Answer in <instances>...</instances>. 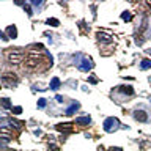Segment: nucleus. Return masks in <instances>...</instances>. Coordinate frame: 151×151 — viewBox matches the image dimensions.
Masks as SVG:
<instances>
[{
    "label": "nucleus",
    "mask_w": 151,
    "mask_h": 151,
    "mask_svg": "<svg viewBox=\"0 0 151 151\" xmlns=\"http://www.w3.org/2000/svg\"><path fill=\"white\" fill-rule=\"evenodd\" d=\"M13 137V131L8 127H0V139H8L10 140Z\"/></svg>",
    "instance_id": "nucleus-8"
},
{
    "label": "nucleus",
    "mask_w": 151,
    "mask_h": 151,
    "mask_svg": "<svg viewBox=\"0 0 151 151\" xmlns=\"http://www.w3.org/2000/svg\"><path fill=\"white\" fill-rule=\"evenodd\" d=\"M76 123H77V125H85V126H88L90 123H91V118H90V117H79V118H76Z\"/></svg>",
    "instance_id": "nucleus-10"
},
{
    "label": "nucleus",
    "mask_w": 151,
    "mask_h": 151,
    "mask_svg": "<svg viewBox=\"0 0 151 151\" xmlns=\"http://www.w3.org/2000/svg\"><path fill=\"white\" fill-rule=\"evenodd\" d=\"M148 6H150V8H151V2H148Z\"/></svg>",
    "instance_id": "nucleus-26"
},
{
    "label": "nucleus",
    "mask_w": 151,
    "mask_h": 151,
    "mask_svg": "<svg viewBox=\"0 0 151 151\" xmlns=\"http://www.w3.org/2000/svg\"><path fill=\"white\" fill-rule=\"evenodd\" d=\"M150 54H151V49H150Z\"/></svg>",
    "instance_id": "nucleus-27"
},
{
    "label": "nucleus",
    "mask_w": 151,
    "mask_h": 151,
    "mask_svg": "<svg viewBox=\"0 0 151 151\" xmlns=\"http://www.w3.org/2000/svg\"><path fill=\"white\" fill-rule=\"evenodd\" d=\"M2 104H3V107H6V109H13L11 107V104H10V99H2Z\"/></svg>",
    "instance_id": "nucleus-16"
},
{
    "label": "nucleus",
    "mask_w": 151,
    "mask_h": 151,
    "mask_svg": "<svg viewBox=\"0 0 151 151\" xmlns=\"http://www.w3.org/2000/svg\"><path fill=\"white\" fill-rule=\"evenodd\" d=\"M0 38H2V39H5V41L8 39V38H6V36H5V35H3V33H2V31H0Z\"/></svg>",
    "instance_id": "nucleus-25"
},
{
    "label": "nucleus",
    "mask_w": 151,
    "mask_h": 151,
    "mask_svg": "<svg viewBox=\"0 0 151 151\" xmlns=\"http://www.w3.org/2000/svg\"><path fill=\"white\" fill-rule=\"evenodd\" d=\"M57 101H58V102H63V98H62L60 94H57Z\"/></svg>",
    "instance_id": "nucleus-24"
},
{
    "label": "nucleus",
    "mask_w": 151,
    "mask_h": 151,
    "mask_svg": "<svg viewBox=\"0 0 151 151\" xmlns=\"http://www.w3.org/2000/svg\"><path fill=\"white\" fill-rule=\"evenodd\" d=\"M109 151H123V150L118 148V146H115V148H109Z\"/></svg>",
    "instance_id": "nucleus-22"
},
{
    "label": "nucleus",
    "mask_w": 151,
    "mask_h": 151,
    "mask_svg": "<svg viewBox=\"0 0 151 151\" xmlns=\"http://www.w3.org/2000/svg\"><path fill=\"white\" fill-rule=\"evenodd\" d=\"M118 125H120V123H118L117 118L110 117V118H107V120L104 121L102 126H104V131H106V132H112V131H115L118 127Z\"/></svg>",
    "instance_id": "nucleus-3"
},
{
    "label": "nucleus",
    "mask_w": 151,
    "mask_h": 151,
    "mask_svg": "<svg viewBox=\"0 0 151 151\" xmlns=\"http://www.w3.org/2000/svg\"><path fill=\"white\" fill-rule=\"evenodd\" d=\"M134 118L137 121H140V123H145L146 120H148V113H146L145 110H137L134 113Z\"/></svg>",
    "instance_id": "nucleus-5"
},
{
    "label": "nucleus",
    "mask_w": 151,
    "mask_h": 151,
    "mask_svg": "<svg viewBox=\"0 0 151 151\" xmlns=\"http://www.w3.org/2000/svg\"><path fill=\"white\" fill-rule=\"evenodd\" d=\"M82 71H90L91 68H93V62H91V58H84V60H82V65L79 66Z\"/></svg>",
    "instance_id": "nucleus-6"
},
{
    "label": "nucleus",
    "mask_w": 151,
    "mask_h": 151,
    "mask_svg": "<svg viewBox=\"0 0 151 151\" xmlns=\"http://www.w3.org/2000/svg\"><path fill=\"white\" fill-rule=\"evenodd\" d=\"M77 109H79V104H77V102H76V104H72V106L66 110V115H72V113L77 110Z\"/></svg>",
    "instance_id": "nucleus-14"
},
{
    "label": "nucleus",
    "mask_w": 151,
    "mask_h": 151,
    "mask_svg": "<svg viewBox=\"0 0 151 151\" xmlns=\"http://www.w3.org/2000/svg\"><path fill=\"white\" fill-rule=\"evenodd\" d=\"M120 91L125 94H132L134 93V88H132L131 85H123V87H120Z\"/></svg>",
    "instance_id": "nucleus-11"
},
{
    "label": "nucleus",
    "mask_w": 151,
    "mask_h": 151,
    "mask_svg": "<svg viewBox=\"0 0 151 151\" xmlns=\"http://www.w3.org/2000/svg\"><path fill=\"white\" fill-rule=\"evenodd\" d=\"M24 8H25V11H27V14H29V16H31V14H33V13H31V10H30V6H29V5H24Z\"/></svg>",
    "instance_id": "nucleus-21"
},
{
    "label": "nucleus",
    "mask_w": 151,
    "mask_h": 151,
    "mask_svg": "<svg viewBox=\"0 0 151 151\" xmlns=\"http://www.w3.org/2000/svg\"><path fill=\"white\" fill-rule=\"evenodd\" d=\"M98 39L101 41V43H112V36L109 35V33H106V31H99L98 33Z\"/></svg>",
    "instance_id": "nucleus-7"
},
{
    "label": "nucleus",
    "mask_w": 151,
    "mask_h": 151,
    "mask_svg": "<svg viewBox=\"0 0 151 151\" xmlns=\"http://www.w3.org/2000/svg\"><path fill=\"white\" fill-rule=\"evenodd\" d=\"M90 82H91V84H96V82H98V79H96V77H90Z\"/></svg>",
    "instance_id": "nucleus-23"
},
{
    "label": "nucleus",
    "mask_w": 151,
    "mask_h": 151,
    "mask_svg": "<svg viewBox=\"0 0 151 151\" xmlns=\"http://www.w3.org/2000/svg\"><path fill=\"white\" fill-rule=\"evenodd\" d=\"M6 33H8V38H17V29H16V25H10L6 29Z\"/></svg>",
    "instance_id": "nucleus-9"
},
{
    "label": "nucleus",
    "mask_w": 151,
    "mask_h": 151,
    "mask_svg": "<svg viewBox=\"0 0 151 151\" xmlns=\"http://www.w3.org/2000/svg\"><path fill=\"white\" fill-rule=\"evenodd\" d=\"M2 80L5 82L8 87H11V88L19 84V79H17V76L14 74V72H13V74H11V72H6V74H3V76H2Z\"/></svg>",
    "instance_id": "nucleus-2"
},
{
    "label": "nucleus",
    "mask_w": 151,
    "mask_h": 151,
    "mask_svg": "<svg viewBox=\"0 0 151 151\" xmlns=\"http://www.w3.org/2000/svg\"><path fill=\"white\" fill-rule=\"evenodd\" d=\"M140 68H142V69H150V68H151V60H150V58H143L142 63H140Z\"/></svg>",
    "instance_id": "nucleus-12"
},
{
    "label": "nucleus",
    "mask_w": 151,
    "mask_h": 151,
    "mask_svg": "<svg viewBox=\"0 0 151 151\" xmlns=\"http://www.w3.org/2000/svg\"><path fill=\"white\" fill-rule=\"evenodd\" d=\"M58 87H60V79H58V77H54V79L50 80V88H52V90H57Z\"/></svg>",
    "instance_id": "nucleus-13"
},
{
    "label": "nucleus",
    "mask_w": 151,
    "mask_h": 151,
    "mask_svg": "<svg viewBox=\"0 0 151 151\" xmlns=\"http://www.w3.org/2000/svg\"><path fill=\"white\" fill-rule=\"evenodd\" d=\"M38 107H39V109H44V107H46V99H43V98L38 99Z\"/></svg>",
    "instance_id": "nucleus-18"
},
{
    "label": "nucleus",
    "mask_w": 151,
    "mask_h": 151,
    "mask_svg": "<svg viewBox=\"0 0 151 151\" xmlns=\"http://www.w3.org/2000/svg\"><path fill=\"white\" fill-rule=\"evenodd\" d=\"M121 17H123V21H127V22L132 21V14H131L129 11H125V13L121 14Z\"/></svg>",
    "instance_id": "nucleus-15"
},
{
    "label": "nucleus",
    "mask_w": 151,
    "mask_h": 151,
    "mask_svg": "<svg viewBox=\"0 0 151 151\" xmlns=\"http://www.w3.org/2000/svg\"><path fill=\"white\" fill-rule=\"evenodd\" d=\"M6 60L11 63V65H19V63L24 60V54L17 52V50H8L6 52Z\"/></svg>",
    "instance_id": "nucleus-1"
},
{
    "label": "nucleus",
    "mask_w": 151,
    "mask_h": 151,
    "mask_svg": "<svg viewBox=\"0 0 151 151\" xmlns=\"http://www.w3.org/2000/svg\"><path fill=\"white\" fill-rule=\"evenodd\" d=\"M57 131H60V132H66V134H69V132L74 131V127H72L71 123H60V125H57Z\"/></svg>",
    "instance_id": "nucleus-4"
},
{
    "label": "nucleus",
    "mask_w": 151,
    "mask_h": 151,
    "mask_svg": "<svg viewBox=\"0 0 151 151\" xmlns=\"http://www.w3.org/2000/svg\"><path fill=\"white\" fill-rule=\"evenodd\" d=\"M47 24H49V25L52 24L54 27H57L58 24H60V22H58V19H54V17H52V19H47Z\"/></svg>",
    "instance_id": "nucleus-17"
},
{
    "label": "nucleus",
    "mask_w": 151,
    "mask_h": 151,
    "mask_svg": "<svg viewBox=\"0 0 151 151\" xmlns=\"http://www.w3.org/2000/svg\"><path fill=\"white\" fill-rule=\"evenodd\" d=\"M8 143H10V140H8V139H0V146H5Z\"/></svg>",
    "instance_id": "nucleus-19"
},
{
    "label": "nucleus",
    "mask_w": 151,
    "mask_h": 151,
    "mask_svg": "<svg viewBox=\"0 0 151 151\" xmlns=\"http://www.w3.org/2000/svg\"><path fill=\"white\" fill-rule=\"evenodd\" d=\"M13 112H14L16 115H19V113L22 112V107H14V109H13Z\"/></svg>",
    "instance_id": "nucleus-20"
}]
</instances>
